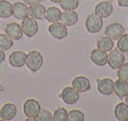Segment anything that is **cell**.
I'll list each match as a JSON object with an SVG mask.
<instances>
[{"instance_id":"6da1fadb","label":"cell","mask_w":128,"mask_h":121,"mask_svg":"<svg viewBox=\"0 0 128 121\" xmlns=\"http://www.w3.org/2000/svg\"><path fill=\"white\" fill-rule=\"evenodd\" d=\"M26 66L32 72H36L42 68L43 66V56L40 51L33 50L27 54Z\"/></svg>"},{"instance_id":"7a4b0ae2","label":"cell","mask_w":128,"mask_h":121,"mask_svg":"<svg viewBox=\"0 0 128 121\" xmlns=\"http://www.w3.org/2000/svg\"><path fill=\"white\" fill-rule=\"evenodd\" d=\"M40 109L42 108H40L38 101H36L34 99L26 100V102L24 103V113L28 119H32V120L37 119V115L40 114Z\"/></svg>"},{"instance_id":"3957f363","label":"cell","mask_w":128,"mask_h":121,"mask_svg":"<svg viewBox=\"0 0 128 121\" xmlns=\"http://www.w3.org/2000/svg\"><path fill=\"white\" fill-rule=\"evenodd\" d=\"M104 26V20L100 16H98L97 14H92L89 15L86 19V28L89 33L94 34L98 33Z\"/></svg>"},{"instance_id":"277c9868","label":"cell","mask_w":128,"mask_h":121,"mask_svg":"<svg viewBox=\"0 0 128 121\" xmlns=\"http://www.w3.org/2000/svg\"><path fill=\"white\" fill-rule=\"evenodd\" d=\"M22 28L24 34L27 37H33L38 32V24L35 18L33 17H26L22 22Z\"/></svg>"},{"instance_id":"5b68a950","label":"cell","mask_w":128,"mask_h":121,"mask_svg":"<svg viewBox=\"0 0 128 121\" xmlns=\"http://www.w3.org/2000/svg\"><path fill=\"white\" fill-rule=\"evenodd\" d=\"M124 62H125L124 52L120 51L119 49L111 50L110 53L108 54V65L110 66L111 69H118Z\"/></svg>"},{"instance_id":"8992f818","label":"cell","mask_w":128,"mask_h":121,"mask_svg":"<svg viewBox=\"0 0 128 121\" xmlns=\"http://www.w3.org/2000/svg\"><path fill=\"white\" fill-rule=\"evenodd\" d=\"M48 32L56 40H63L64 37L68 36V28H66V26L63 23L60 22L52 23L48 27Z\"/></svg>"},{"instance_id":"52a82bcc","label":"cell","mask_w":128,"mask_h":121,"mask_svg":"<svg viewBox=\"0 0 128 121\" xmlns=\"http://www.w3.org/2000/svg\"><path fill=\"white\" fill-rule=\"evenodd\" d=\"M124 33H125V28L122 24H119V23H112V24H109L108 26L106 27V32H104L106 36L110 37L111 40H114V41L118 40Z\"/></svg>"},{"instance_id":"ba28073f","label":"cell","mask_w":128,"mask_h":121,"mask_svg":"<svg viewBox=\"0 0 128 121\" xmlns=\"http://www.w3.org/2000/svg\"><path fill=\"white\" fill-rule=\"evenodd\" d=\"M112 11H114V6L111 1H101L94 8V14H97L101 18L109 17L112 14Z\"/></svg>"},{"instance_id":"9c48e42d","label":"cell","mask_w":128,"mask_h":121,"mask_svg":"<svg viewBox=\"0 0 128 121\" xmlns=\"http://www.w3.org/2000/svg\"><path fill=\"white\" fill-rule=\"evenodd\" d=\"M12 15L16 19H25L26 17H28L29 15L28 5L20 1L15 2L12 5Z\"/></svg>"},{"instance_id":"30bf717a","label":"cell","mask_w":128,"mask_h":121,"mask_svg":"<svg viewBox=\"0 0 128 121\" xmlns=\"http://www.w3.org/2000/svg\"><path fill=\"white\" fill-rule=\"evenodd\" d=\"M4 32L6 34L9 36L10 38L15 40H20L24 35V32H22V25L17 24V23H9L6 27H4Z\"/></svg>"},{"instance_id":"8fae6325","label":"cell","mask_w":128,"mask_h":121,"mask_svg":"<svg viewBox=\"0 0 128 121\" xmlns=\"http://www.w3.org/2000/svg\"><path fill=\"white\" fill-rule=\"evenodd\" d=\"M61 99L66 104H74L79 101V92L73 87H65L61 93Z\"/></svg>"},{"instance_id":"7c38bea8","label":"cell","mask_w":128,"mask_h":121,"mask_svg":"<svg viewBox=\"0 0 128 121\" xmlns=\"http://www.w3.org/2000/svg\"><path fill=\"white\" fill-rule=\"evenodd\" d=\"M90 59L97 66H104L108 63V54L106 51L100 49L92 50L90 53Z\"/></svg>"},{"instance_id":"4fadbf2b","label":"cell","mask_w":128,"mask_h":121,"mask_svg":"<svg viewBox=\"0 0 128 121\" xmlns=\"http://www.w3.org/2000/svg\"><path fill=\"white\" fill-rule=\"evenodd\" d=\"M27 54L22 51H15L9 56V63L15 68H22L26 65Z\"/></svg>"},{"instance_id":"5bb4252c","label":"cell","mask_w":128,"mask_h":121,"mask_svg":"<svg viewBox=\"0 0 128 121\" xmlns=\"http://www.w3.org/2000/svg\"><path fill=\"white\" fill-rule=\"evenodd\" d=\"M72 87L75 88L79 93L88 92L91 87V83L86 77L79 76V77H75V78L72 80Z\"/></svg>"},{"instance_id":"9a60e30c","label":"cell","mask_w":128,"mask_h":121,"mask_svg":"<svg viewBox=\"0 0 128 121\" xmlns=\"http://www.w3.org/2000/svg\"><path fill=\"white\" fill-rule=\"evenodd\" d=\"M17 114V108L14 103H6L0 109V119L12 120Z\"/></svg>"},{"instance_id":"2e32d148","label":"cell","mask_w":128,"mask_h":121,"mask_svg":"<svg viewBox=\"0 0 128 121\" xmlns=\"http://www.w3.org/2000/svg\"><path fill=\"white\" fill-rule=\"evenodd\" d=\"M98 91L102 95H111L114 93V82L110 78L99 79L97 82Z\"/></svg>"},{"instance_id":"e0dca14e","label":"cell","mask_w":128,"mask_h":121,"mask_svg":"<svg viewBox=\"0 0 128 121\" xmlns=\"http://www.w3.org/2000/svg\"><path fill=\"white\" fill-rule=\"evenodd\" d=\"M114 93L117 95L119 99H124L128 94V83L127 80L118 78L114 82Z\"/></svg>"},{"instance_id":"ac0fdd59","label":"cell","mask_w":128,"mask_h":121,"mask_svg":"<svg viewBox=\"0 0 128 121\" xmlns=\"http://www.w3.org/2000/svg\"><path fill=\"white\" fill-rule=\"evenodd\" d=\"M79 20V15L75 10H65L62 13L61 23H63L65 26H73Z\"/></svg>"},{"instance_id":"d6986e66","label":"cell","mask_w":128,"mask_h":121,"mask_svg":"<svg viewBox=\"0 0 128 121\" xmlns=\"http://www.w3.org/2000/svg\"><path fill=\"white\" fill-rule=\"evenodd\" d=\"M61 17H62V13H61L60 9L56 8V7H50L45 11L44 18L50 23H56V22H60Z\"/></svg>"},{"instance_id":"ffe728a7","label":"cell","mask_w":128,"mask_h":121,"mask_svg":"<svg viewBox=\"0 0 128 121\" xmlns=\"http://www.w3.org/2000/svg\"><path fill=\"white\" fill-rule=\"evenodd\" d=\"M115 117L119 121H126L128 119V105L120 102L115 106Z\"/></svg>"},{"instance_id":"44dd1931","label":"cell","mask_w":128,"mask_h":121,"mask_svg":"<svg viewBox=\"0 0 128 121\" xmlns=\"http://www.w3.org/2000/svg\"><path fill=\"white\" fill-rule=\"evenodd\" d=\"M115 47V43H114V40H111L108 36H100L97 41V48L100 50H104V51L108 52L111 51Z\"/></svg>"},{"instance_id":"7402d4cb","label":"cell","mask_w":128,"mask_h":121,"mask_svg":"<svg viewBox=\"0 0 128 121\" xmlns=\"http://www.w3.org/2000/svg\"><path fill=\"white\" fill-rule=\"evenodd\" d=\"M45 11L46 8L40 4H36L29 7V15L35 19H43L45 17Z\"/></svg>"},{"instance_id":"603a6c76","label":"cell","mask_w":128,"mask_h":121,"mask_svg":"<svg viewBox=\"0 0 128 121\" xmlns=\"http://www.w3.org/2000/svg\"><path fill=\"white\" fill-rule=\"evenodd\" d=\"M12 16V5L7 0H0V18H9Z\"/></svg>"},{"instance_id":"cb8c5ba5","label":"cell","mask_w":128,"mask_h":121,"mask_svg":"<svg viewBox=\"0 0 128 121\" xmlns=\"http://www.w3.org/2000/svg\"><path fill=\"white\" fill-rule=\"evenodd\" d=\"M14 44V40L10 38L7 34H0V50L8 51Z\"/></svg>"},{"instance_id":"d4e9b609","label":"cell","mask_w":128,"mask_h":121,"mask_svg":"<svg viewBox=\"0 0 128 121\" xmlns=\"http://www.w3.org/2000/svg\"><path fill=\"white\" fill-rule=\"evenodd\" d=\"M60 5L63 10H75L79 7V0H61Z\"/></svg>"},{"instance_id":"484cf974","label":"cell","mask_w":128,"mask_h":121,"mask_svg":"<svg viewBox=\"0 0 128 121\" xmlns=\"http://www.w3.org/2000/svg\"><path fill=\"white\" fill-rule=\"evenodd\" d=\"M54 121H68V112L64 108H58L55 110L53 114Z\"/></svg>"},{"instance_id":"4316f807","label":"cell","mask_w":128,"mask_h":121,"mask_svg":"<svg viewBox=\"0 0 128 121\" xmlns=\"http://www.w3.org/2000/svg\"><path fill=\"white\" fill-rule=\"evenodd\" d=\"M117 49H119L120 51H122L124 53L128 52V34H122L117 42Z\"/></svg>"},{"instance_id":"83f0119b","label":"cell","mask_w":128,"mask_h":121,"mask_svg":"<svg viewBox=\"0 0 128 121\" xmlns=\"http://www.w3.org/2000/svg\"><path fill=\"white\" fill-rule=\"evenodd\" d=\"M68 120L70 121H83L84 114L80 110H71L68 112Z\"/></svg>"},{"instance_id":"f1b7e54d","label":"cell","mask_w":128,"mask_h":121,"mask_svg":"<svg viewBox=\"0 0 128 121\" xmlns=\"http://www.w3.org/2000/svg\"><path fill=\"white\" fill-rule=\"evenodd\" d=\"M118 78L128 80V62H124L118 68Z\"/></svg>"},{"instance_id":"f546056e","label":"cell","mask_w":128,"mask_h":121,"mask_svg":"<svg viewBox=\"0 0 128 121\" xmlns=\"http://www.w3.org/2000/svg\"><path fill=\"white\" fill-rule=\"evenodd\" d=\"M38 121H52L53 120V115L51 114V112H50L48 110H46V109H40V114L37 115V119Z\"/></svg>"},{"instance_id":"4dcf8cb0","label":"cell","mask_w":128,"mask_h":121,"mask_svg":"<svg viewBox=\"0 0 128 121\" xmlns=\"http://www.w3.org/2000/svg\"><path fill=\"white\" fill-rule=\"evenodd\" d=\"M22 1L26 5H28V6H33V5H36V4H40L42 0H22Z\"/></svg>"},{"instance_id":"1f68e13d","label":"cell","mask_w":128,"mask_h":121,"mask_svg":"<svg viewBox=\"0 0 128 121\" xmlns=\"http://www.w3.org/2000/svg\"><path fill=\"white\" fill-rule=\"evenodd\" d=\"M118 5L120 7H128V0H118Z\"/></svg>"},{"instance_id":"d6a6232c","label":"cell","mask_w":128,"mask_h":121,"mask_svg":"<svg viewBox=\"0 0 128 121\" xmlns=\"http://www.w3.org/2000/svg\"><path fill=\"white\" fill-rule=\"evenodd\" d=\"M4 61V51L0 50V63Z\"/></svg>"},{"instance_id":"836d02e7","label":"cell","mask_w":128,"mask_h":121,"mask_svg":"<svg viewBox=\"0 0 128 121\" xmlns=\"http://www.w3.org/2000/svg\"><path fill=\"white\" fill-rule=\"evenodd\" d=\"M50 1H52V2H61V0H50Z\"/></svg>"},{"instance_id":"e575fe53","label":"cell","mask_w":128,"mask_h":121,"mask_svg":"<svg viewBox=\"0 0 128 121\" xmlns=\"http://www.w3.org/2000/svg\"><path fill=\"white\" fill-rule=\"evenodd\" d=\"M125 103L128 105V94H127V96H126V101H125Z\"/></svg>"},{"instance_id":"d590c367","label":"cell","mask_w":128,"mask_h":121,"mask_svg":"<svg viewBox=\"0 0 128 121\" xmlns=\"http://www.w3.org/2000/svg\"><path fill=\"white\" fill-rule=\"evenodd\" d=\"M2 92V86H1V84H0V93Z\"/></svg>"},{"instance_id":"8d00e7d4","label":"cell","mask_w":128,"mask_h":121,"mask_svg":"<svg viewBox=\"0 0 128 121\" xmlns=\"http://www.w3.org/2000/svg\"><path fill=\"white\" fill-rule=\"evenodd\" d=\"M126 121H128V119H127V120H126Z\"/></svg>"}]
</instances>
